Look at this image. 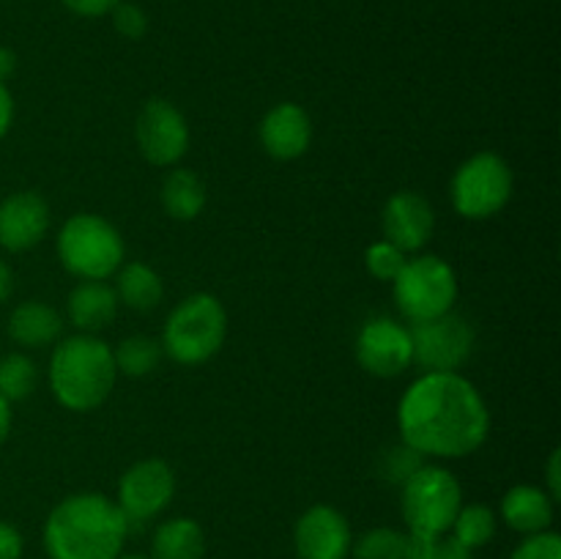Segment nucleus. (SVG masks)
<instances>
[{"mask_svg":"<svg viewBox=\"0 0 561 559\" xmlns=\"http://www.w3.org/2000/svg\"><path fill=\"white\" fill-rule=\"evenodd\" d=\"M405 447L436 458H463L482 447L491 414L474 384L460 373H425L398 406Z\"/></svg>","mask_w":561,"mask_h":559,"instance_id":"nucleus-1","label":"nucleus"},{"mask_svg":"<svg viewBox=\"0 0 561 559\" xmlns=\"http://www.w3.org/2000/svg\"><path fill=\"white\" fill-rule=\"evenodd\" d=\"M126 532L129 524L113 499L75 493L47 515L44 551L49 559H118Z\"/></svg>","mask_w":561,"mask_h":559,"instance_id":"nucleus-2","label":"nucleus"},{"mask_svg":"<svg viewBox=\"0 0 561 559\" xmlns=\"http://www.w3.org/2000/svg\"><path fill=\"white\" fill-rule=\"evenodd\" d=\"M118 367L113 349L93 334L66 338L49 360V387L69 411H91L113 392Z\"/></svg>","mask_w":561,"mask_h":559,"instance_id":"nucleus-3","label":"nucleus"},{"mask_svg":"<svg viewBox=\"0 0 561 559\" xmlns=\"http://www.w3.org/2000/svg\"><path fill=\"white\" fill-rule=\"evenodd\" d=\"M228 316L217 296H186L173 312L162 332V351H168L181 365H201L211 360L225 343Z\"/></svg>","mask_w":561,"mask_h":559,"instance_id":"nucleus-4","label":"nucleus"},{"mask_svg":"<svg viewBox=\"0 0 561 559\" xmlns=\"http://www.w3.org/2000/svg\"><path fill=\"white\" fill-rule=\"evenodd\" d=\"M403 518L411 535L444 537L453 529L458 510L463 507V491L453 471L442 466L422 464L409 480L403 482Z\"/></svg>","mask_w":561,"mask_h":559,"instance_id":"nucleus-5","label":"nucleus"},{"mask_svg":"<svg viewBox=\"0 0 561 559\" xmlns=\"http://www.w3.org/2000/svg\"><path fill=\"white\" fill-rule=\"evenodd\" d=\"M60 263L80 280H107L124 263V239L107 219L77 214L58 236Z\"/></svg>","mask_w":561,"mask_h":559,"instance_id":"nucleus-6","label":"nucleus"},{"mask_svg":"<svg viewBox=\"0 0 561 559\" xmlns=\"http://www.w3.org/2000/svg\"><path fill=\"white\" fill-rule=\"evenodd\" d=\"M458 299L455 269L438 255L414 258L394 277V301L409 321H427L453 310Z\"/></svg>","mask_w":561,"mask_h":559,"instance_id":"nucleus-7","label":"nucleus"},{"mask_svg":"<svg viewBox=\"0 0 561 559\" xmlns=\"http://www.w3.org/2000/svg\"><path fill=\"white\" fill-rule=\"evenodd\" d=\"M513 195V170L499 153L482 151L466 159L453 179V206L466 219H488Z\"/></svg>","mask_w":561,"mask_h":559,"instance_id":"nucleus-8","label":"nucleus"},{"mask_svg":"<svg viewBox=\"0 0 561 559\" xmlns=\"http://www.w3.org/2000/svg\"><path fill=\"white\" fill-rule=\"evenodd\" d=\"M409 334L411 362H416L425 373H453L469 360L474 349L469 321L453 310L427 321H411Z\"/></svg>","mask_w":561,"mask_h":559,"instance_id":"nucleus-9","label":"nucleus"},{"mask_svg":"<svg viewBox=\"0 0 561 559\" xmlns=\"http://www.w3.org/2000/svg\"><path fill=\"white\" fill-rule=\"evenodd\" d=\"M175 493V475L164 460L148 458L131 466L118 482V499L115 504L124 513L126 524H146L157 518Z\"/></svg>","mask_w":561,"mask_h":559,"instance_id":"nucleus-10","label":"nucleus"},{"mask_svg":"<svg viewBox=\"0 0 561 559\" xmlns=\"http://www.w3.org/2000/svg\"><path fill=\"white\" fill-rule=\"evenodd\" d=\"M137 146L151 164H175L190 148V126L168 99H151L137 115Z\"/></svg>","mask_w":561,"mask_h":559,"instance_id":"nucleus-11","label":"nucleus"},{"mask_svg":"<svg viewBox=\"0 0 561 559\" xmlns=\"http://www.w3.org/2000/svg\"><path fill=\"white\" fill-rule=\"evenodd\" d=\"M356 360L378 378L400 376L411 365V334L392 318H373L356 338Z\"/></svg>","mask_w":561,"mask_h":559,"instance_id":"nucleus-12","label":"nucleus"},{"mask_svg":"<svg viewBox=\"0 0 561 559\" xmlns=\"http://www.w3.org/2000/svg\"><path fill=\"white\" fill-rule=\"evenodd\" d=\"M351 543L348 521L332 504H316L296 521L294 548L299 559H348Z\"/></svg>","mask_w":561,"mask_h":559,"instance_id":"nucleus-13","label":"nucleus"},{"mask_svg":"<svg viewBox=\"0 0 561 559\" xmlns=\"http://www.w3.org/2000/svg\"><path fill=\"white\" fill-rule=\"evenodd\" d=\"M436 214L416 192H394L383 206V236L403 252L422 250L431 241Z\"/></svg>","mask_w":561,"mask_h":559,"instance_id":"nucleus-14","label":"nucleus"},{"mask_svg":"<svg viewBox=\"0 0 561 559\" xmlns=\"http://www.w3.org/2000/svg\"><path fill=\"white\" fill-rule=\"evenodd\" d=\"M49 228V208L36 192H14L0 203V247L9 252L31 250Z\"/></svg>","mask_w":561,"mask_h":559,"instance_id":"nucleus-15","label":"nucleus"},{"mask_svg":"<svg viewBox=\"0 0 561 559\" xmlns=\"http://www.w3.org/2000/svg\"><path fill=\"white\" fill-rule=\"evenodd\" d=\"M312 124L310 115L294 102H283L261 121V142L268 157L296 159L310 148Z\"/></svg>","mask_w":561,"mask_h":559,"instance_id":"nucleus-16","label":"nucleus"},{"mask_svg":"<svg viewBox=\"0 0 561 559\" xmlns=\"http://www.w3.org/2000/svg\"><path fill=\"white\" fill-rule=\"evenodd\" d=\"M502 518L520 535L546 532L553 521V499L537 486H515L504 493Z\"/></svg>","mask_w":561,"mask_h":559,"instance_id":"nucleus-17","label":"nucleus"},{"mask_svg":"<svg viewBox=\"0 0 561 559\" xmlns=\"http://www.w3.org/2000/svg\"><path fill=\"white\" fill-rule=\"evenodd\" d=\"M118 312V294L104 280H85L69 296V318L82 332H99L110 327Z\"/></svg>","mask_w":561,"mask_h":559,"instance_id":"nucleus-18","label":"nucleus"},{"mask_svg":"<svg viewBox=\"0 0 561 559\" xmlns=\"http://www.w3.org/2000/svg\"><path fill=\"white\" fill-rule=\"evenodd\" d=\"M60 329H64V321H60L58 310L44 301H22L9 318V338L25 349L49 345L53 340H58Z\"/></svg>","mask_w":561,"mask_h":559,"instance_id":"nucleus-19","label":"nucleus"},{"mask_svg":"<svg viewBox=\"0 0 561 559\" xmlns=\"http://www.w3.org/2000/svg\"><path fill=\"white\" fill-rule=\"evenodd\" d=\"M206 535L192 518H170L157 526L151 540V559H203Z\"/></svg>","mask_w":561,"mask_h":559,"instance_id":"nucleus-20","label":"nucleus"},{"mask_svg":"<svg viewBox=\"0 0 561 559\" xmlns=\"http://www.w3.org/2000/svg\"><path fill=\"white\" fill-rule=\"evenodd\" d=\"M118 301H124L131 310H153L162 301V277L146 263H126L118 269V283H115Z\"/></svg>","mask_w":561,"mask_h":559,"instance_id":"nucleus-21","label":"nucleus"},{"mask_svg":"<svg viewBox=\"0 0 561 559\" xmlns=\"http://www.w3.org/2000/svg\"><path fill=\"white\" fill-rule=\"evenodd\" d=\"M162 206L173 219H195L206 206V186L192 170H173L162 184Z\"/></svg>","mask_w":561,"mask_h":559,"instance_id":"nucleus-22","label":"nucleus"},{"mask_svg":"<svg viewBox=\"0 0 561 559\" xmlns=\"http://www.w3.org/2000/svg\"><path fill=\"white\" fill-rule=\"evenodd\" d=\"M113 360L118 373H124V376H148L162 362V343L146 338V334H131V338L121 340L118 349L113 351Z\"/></svg>","mask_w":561,"mask_h":559,"instance_id":"nucleus-23","label":"nucleus"},{"mask_svg":"<svg viewBox=\"0 0 561 559\" xmlns=\"http://www.w3.org/2000/svg\"><path fill=\"white\" fill-rule=\"evenodd\" d=\"M449 532H453L455 540L477 551L496 535V513L488 504H466V507L458 510Z\"/></svg>","mask_w":561,"mask_h":559,"instance_id":"nucleus-24","label":"nucleus"},{"mask_svg":"<svg viewBox=\"0 0 561 559\" xmlns=\"http://www.w3.org/2000/svg\"><path fill=\"white\" fill-rule=\"evenodd\" d=\"M405 543L409 535L392 526H376L365 532L359 540L351 543L354 559H405Z\"/></svg>","mask_w":561,"mask_h":559,"instance_id":"nucleus-25","label":"nucleus"},{"mask_svg":"<svg viewBox=\"0 0 561 559\" xmlns=\"http://www.w3.org/2000/svg\"><path fill=\"white\" fill-rule=\"evenodd\" d=\"M36 365L25 354H5L0 360V395L5 400H25L36 387Z\"/></svg>","mask_w":561,"mask_h":559,"instance_id":"nucleus-26","label":"nucleus"},{"mask_svg":"<svg viewBox=\"0 0 561 559\" xmlns=\"http://www.w3.org/2000/svg\"><path fill=\"white\" fill-rule=\"evenodd\" d=\"M365 263H367V269H370L373 277L394 283V277L403 272V266L409 263V258H405V252L400 250V247H394L392 241L383 239V241H376V244L367 247Z\"/></svg>","mask_w":561,"mask_h":559,"instance_id":"nucleus-27","label":"nucleus"},{"mask_svg":"<svg viewBox=\"0 0 561 559\" xmlns=\"http://www.w3.org/2000/svg\"><path fill=\"white\" fill-rule=\"evenodd\" d=\"M510 559H561V537L557 532H537L510 554Z\"/></svg>","mask_w":561,"mask_h":559,"instance_id":"nucleus-28","label":"nucleus"},{"mask_svg":"<svg viewBox=\"0 0 561 559\" xmlns=\"http://www.w3.org/2000/svg\"><path fill=\"white\" fill-rule=\"evenodd\" d=\"M110 14H113V25L121 36L140 38L142 33L148 31V16L140 5L124 3V0H121V3L110 11Z\"/></svg>","mask_w":561,"mask_h":559,"instance_id":"nucleus-29","label":"nucleus"},{"mask_svg":"<svg viewBox=\"0 0 561 559\" xmlns=\"http://www.w3.org/2000/svg\"><path fill=\"white\" fill-rule=\"evenodd\" d=\"M422 466V460H420V453H416V449H411V447H398V449H392V453L387 455V475H389V480H394V482H400V486H403L405 480H409L411 475H414L416 469H420Z\"/></svg>","mask_w":561,"mask_h":559,"instance_id":"nucleus-30","label":"nucleus"},{"mask_svg":"<svg viewBox=\"0 0 561 559\" xmlns=\"http://www.w3.org/2000/svg\"><path fill=\"white\" fill-rule=\"evenodd\" d=\"M60 3H64L71 14L93 20V16L110 14V11H113L121 0H60Z\"/></svg>","mask_w":561,"mask_h":559,"instance_id":"nucleus-31","label":"nucleus"},{"mask_svg":"<svg viewBox=\"0 0 561 559\" xmlns=\"http://www.w3.org/2000/svg\"><path fill=\"white\" fill-rule=\"evenodd\" d=\"M25 540H22L20 529L9 521H0V559H20Z\"/></svg>","mask_w":561,"mask_h":559,"instance_id":"nucleus-32","label":"nucleus"},{"mask_svg":"<svg viewBox=\"0 0 561 559\" xmlns=\"http://www.w3.org/2000/svg\"><path fill=\"white\" fill-rule=\"evenodd\" d=\"M433 559H474V551H471V548H466L463 543L455 540L453 535L449 537L444 535V537H438Z\"/></svg>","mask_w":561,"mask_h":559,"instance_id":"nucleus-33","label":"nucleus"},{"mask_svg":"<svg viewBox=\"0 0 561 559\" xmlns=\"http://www.w3.org/2000/svg\"><path fill=\"white\" fill-rule=\"evenodd\" d=\"M436 543H438V537L411 535L409 532V543H405V559H433Z\"/></svg>","mask_w":561,"mask_h":559,"instance_id":"nucleus-34","label":"nucleus"},{"mask_svg":"<svg viewBox=\"0 0 561 559\" xmlns=\"http://www.w3.org/2000/svg\"><path fill=\"white\" fill-rule=\"evenodd\" d=\"M11 121H14V96L5 88V82H0V140L9 135Z\"/></svg>","mask_w":561,"mask_h":559,"instance_id":"nucleus-35","label":"nucleus"},{"mask_svg":"<svg viewBox=\"0 0 561 559\" xmlns=\"http://www.w3.org/2000/svg\"><path fill=\"white\" fill-rule=\"evenodd\" d=\"M559 460H561V453L559 449H553L551 453V460H548V497L557 502L561 497V480H559Z\"/></svg>","mask_w":561,"mask_h":559,"instance_id":"nucleus-36","label":"nucleus"},{"mask_svg":"<svg viewBox=\"0 0 561 559\" xmlns=\"http://www.w3.org/2000/svg\"><path fill=\"white\" fill-rule=\"evenodd\" d=\"M16 71V55L9 47H0V82L9 80Z\"/></svg>","mask_w":561,"mask_h":559,"instance_id":"nucleus-37","label":"nucleus"},{"mask_svg":"<svg viewBox=\"0 0 561 559\" xmlns=\"http://www.w3.org/2000/svg\"><path fill=\"white\" fill-rule=\"evenodd\" d=\"M11 288H14V274H11L9 263L0 261V301L9 299Z\"/></svg>","mask_w":561,"mask_h":559,"instance_id":"nucleus-38","label":"nucleus"},{"mask_svg":"<svg viewBox=\"0 0 561 559\" xmlns=\"http://www.w3.org/2000/svg\"><path fill=\"white\" fill-rule=\"evenodd\" d=\"M9 431H11V403L0 395V444L9 438Z\"/></svg>","mask_w":561,"mask_h":559,"instance_id":"nucleus-39","label":"nucleus"},{"mask_svg":"<svg viewBox=\"0 0 561 559\" xmlns=\"http://www.w3.org/2000/svg\"><path fill=\"white\" fill-rule=\"evenodd\" d=\"M118 559H151L146 554H118Z\"/></svg>","mask_w":561,"mask_h":559,"instance_id":"nucleus-40","label":"nucleus"}]
</instances>
